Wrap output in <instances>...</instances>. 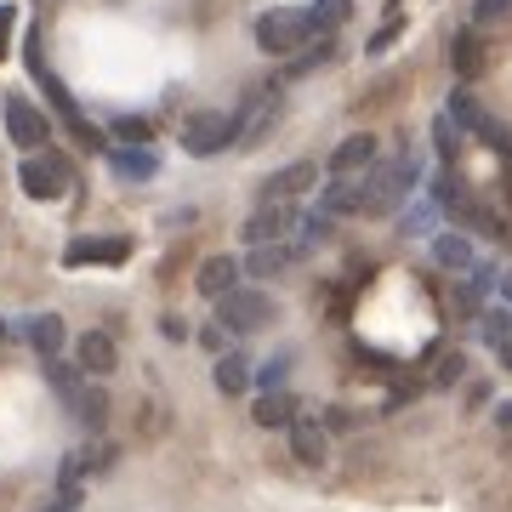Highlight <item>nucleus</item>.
Returning <instances> with one entry per match:
<instances>
[{
    "instance_id": "nucleus-1",
    "label": "nucleus",
    "mask_w": 512,
    "mask_h": 512,
    "mask_svg": "<svg viewBox=\"0 0 512 512\" xmlns=\"http://www.w3.org/2000/svg\"><path fill=\"white\" fill-rule=\"evenodd\" d=\"M416 183H421V160L416 154H399V160H387V165H370L365 171V217L399 211Z\"/></svg>"
},
{
    "instance_id": "nucleus-2",
    "label": "nucleus",
    "mask_w": 512,
    "mask_h": 512,
    "mask_svg": "<svg viewBox=\"0 0 512 512\" xmlns=\"http://www.w3.org/2000/svg\"><path fill=\"white\" fill-rule=\"evenodd\" d=\"M313 35H319V29H313L308 6H274V12H262V18H256V46H262L268 57L302 52Z\"/></svg>"
},
{
    "instance_id": "nucleus-3",
    "label": "nucleus",
    "mask_w": 512,
    "mask_h": 512,
    "mask_svg": "<svg viewBox=\"0 0 512 512\" xmlns=\"http://www.w3.org/2000/svg\"><path fill=\"white\" fill-rule=\"evenodd\" d=\"M274 296H262L256 285H239V291H228L217 302V325L222 330H234V336H256V330H268L274 325Z\"/></svg>"
},
{
    "instance_id": "nucleus-4",
    "label": "nucleus",
    "mask_w": 512,
    "mask_h": 512,
    "mask_svg": "<svg viewBox=\"0 0 512 512\" xmlns=\"http://www.w3.org/2000/svg\"><path fill=\"white\" fill-rule=\"evenodd\" d=\"M239 143V120L222 109H200L183 120V154H194V160H211V154H222V148Z\"/></svg>"
},
{
    "instance_id": "nucleus-5",
    "label": "nucleus",
    "mask_w": 512,
    "mask_h": 512,
    "mask_svg": "<svg viewBox=\"0 0 512 512\" xmlns=\"http://www.w3.org/2000/svg\"><path fill=\"white\" fill-rule=\"evenodd\" d=\"M29 74H35V86L46 92V103H52V114H57V120H63V126H69L74 137H80V143H92V148H97L92 120L80 114V103H74V92H69V86H63V80H57V74L46 69V57H40V46H29Z\"/></svg>"
},
{
    "instance_id": "nucleus-6",
    "label": "nucleus",
    "mask_w": 512,
    "mask_h": 512,
    "mask_svg": "<svg viewBox=\"0 0 512 512\" xmlns=\"http://www.w3.org/2000/svg\"><path fill=\"white\" fill-rule=\"evenodd\" d=\"M74 183L69 160L57 154V148H46V154H29V160L18 165V188L29 194V200H63Z\"/></svg>"
},
{
    "instance_id": "nucleus-7",
    "label": "nucleus",
    "mask_w": 512,
    "mask_h": 512,
    "mask_svg": "<svg viewBox=\"0 0 512 512\" xmlns=\"http://www.w3.org/2000/svg\"><path fill=\"white\" fill-rule=\"evenodd\" d=\"M0 114H6V137H12L18 148H29V154H40V148H46V137H52V120H46V114H40L23 92H6V97H0Z\"/></svg>"
},
{
    "instance_id": "nucleus-8",
    "label": "nucleus",
    "mask_w": 512,
    "mask_h": 512,
    "mask_svg": "<svg viewBox=\"0 0 512 512\" xmlns=\"http://www.w3.org/2000/svg\"><path fill=\"white\" fill-rule=\"evenodd\" d=\"M131 256L126 234H80L63 245V268H120Z\"/></svg>"
},
{
    "instance_id": "nucleus-9",
    "label": "nucleus",
    "mask_w": 512,
    "mask_h": 512,
    "mask_svg": "<svg viewBox=\"0 0 512 512\" xmlns=\"http://www.w3.org/2000/svg\"><path fill=\"white\" fill-rule=\"evenodd\" d=\"M313 183H319V165H313V160H291V165H279L274 177H262L256 205H296Z\"/></svg>"
},
{
    "instance_id": "nucleus-10",
    "label": "nucleus",
    "mask_w": 512,
    "mask_h": 512,
    "mask_svg": "<svg viewBox=\"0 0 512 512\" xmlns=\"http://www.w3.org/2000/svg\"><path fill=\"white\" fill-rule=\"evenodd\" d=\"M296 228V205H256L251 217H245V228H239V239L245 245H279V239H291Z\"/></svg>"
},
{
    "instance_id": "nucleus-11",
    "label": "nucleus",
    "mask_w": 512,
    "mask_h": 512,
    "mask_svg": "<svg viewBox=\"0 0 512 512\" xmlns=\"http://www.w3.org/2000/svg\"><path fill=\"white\" fill-rule=\"evenodd\" d=\"M239 279H245V262H239V256H228V251H217V256H205V262H200L194 291H200L205 302H222L228 291H239Z\"/></svg>"
},
{
    "instance_id": "nucleus-12",
    "label": "nucleus",
    "mask_w": 512,
    "mask_h": 512,
    "mask_svg": "<svg viewBox=\"0 0 512 512\" xmlns=\"http://www.w3.org/2000/svg\"><path fill=\"white\" fill-rule=\"evenodd\" d=\"M376 137L370 131H353V137H342V143L330 148V160H325V171L330 177H365L370 165H376Z\"/></svg>"
},
{
    "instance_id": "nucleus-13",
    "label": "nucleus",
    "mask_w": 512,
    "mask_h": 512,
    "mask_svg": "<svg viewBox=\"0 0 512 512\" xmlns=\"http://www.w3.org/2000/svg\"><path fill=\"white\" fill-rule=\"evenodd\" d=\"M74 365H80V376H86V382H92V376H114L120 348H114L109 330H80V342H74Z\"/></svg>"
},
{
    "instance_id": "nucleus-14",
    "label": "nucleus",
    "mask_w": 512,
    "mask_h": 512,
    "mask_svg": "<svg viewBox=\"0 0 512 512\" xmlns=\"http://www.w3.org/2000/svg\"><path fill=\"white\" fill-rule=\"evenodd\" d=\"M18 336L40 353V365H46V359H63V348H69V325H63L57 313H29L18 325Z\"/></svg>"
},
{
    "instance_id": "nucleus-15",
    "label": "nucleus",
    "mask_w": 512,
    "mask_h": 512,
    "mask_svg": "<svg viewBox=\"0 0 512 512\" xmlns=\"http://www.w3.org/2000/svg\"><path fill=\"white\" fill-rule=\"evenodd\" d=\"M444 114H450V120H456L461 131H473V137H484V143H495L501 154H512V137H507L501 126H495V120H490L484 109H478V103H473L467 92H450V109H444Z\"/></svg>"
},
{
    "instance_id": "nucleus-16",
    "label": "nucleus",
    "mask_w": 512,
    "mask_h": 512,
    "mask_svg": "<svg viewBox=\"0 0 512 512\" xmlns=\"http://www.w3.org/2000/svg\"><path fill=\"white\" fill-rule=\"evenodd\" d=\"M313 211H325L330 222L336 217H365V177H330L319 188V205Z\"/></svg>"
},
{
    "instance_id": "nucleus-17",
    "label": "nucleus",
    "mask_w": 512,
    "mask_h": 512,
    "mask_svg": "<svg viewBox=\"0 0 512 512\" xmlns=\"http://www.w3.org/2000/svg\"><path fill=\"white\" fill-rule=\"evenodd\" d=\"M285 439H291V456L302 461V467H325L330 461V433H325V421L319 416H296Z\"/></svg>"
},
{
    "instance_id": "nucleus-18",
    "label": "nucleus",
    "mask_w": 512,
    "mask_h": 512,
    "mask_svg": "<svg viewBox=\"0 0 512 512\" xmlns=\"http://www.w3.org/2000/svg\"><path fill=\"white\" fill-rule=\"evenodd\" d=\"M296 416H302V399L296 393H256L251 399V421L268 427V433H291Z\"/></svg>"
},
{
    "instance_id": "nucleus-19",
    "label": "nucleus",
    "mask_w": 512,
    "mask_h": 512,
    "mask_svg": "<svg viewBox=\"0 0 512 512\" xmlns=\"http://www.w3.org/2000/svg\"><path fill=\"white\" fill-rule=\"evenodd\" d=\"M234 120H239V143H245V148L262 143V137H268V126L279 120V97H274V92H256L251 103L234 114Z\"/></svg>"
},
{
    "instance_id": "nucleus-20",
    "label": "nucleus",
    "mask_w": 512,
    "mask_h": 512,
    "mask_svg": "<svg viewBox=\"0 0 512 512\" xmlns=\"http://www.w3.org/2000/svg\"><path fill=\"white\" fill-rule=\"evenodd\" d=\"M433 262L450 268V274H473L478 251H473V239L461 234V228H444V234H433Z\"/></svg>"
},
{
    "instance_id": "nucleus-21",
    "label": "nucleus",
    "mask_w": 512,
    "mask_h": 512,
    "mask_svg": "<svg viewBox=\"0 0 512 512\" xmlns=\"http://www.w3.org/2000/svg\"><path fill=\"white\" fill-rule=\"evenodd\" d=\"M109 165L114 171H120V177H126V183H154V177H160V154H154V148H109Z\"/></svg>"
},
{
    "instance_id": "nucleus-22",
    "label": "nucleus",
    "mask_w": 512,
    "mask_h": 512,
    "mask_svg": "<svg viewBox=\"0 0 512 512\" xmlns=\"http://www.w3.org/2000/svg\"><path fill=\"white\" fill-rule=\"evenodd\" d=\"M251 359H245V353L239 348H228L217 359V365H211V382H217V393H228V399H239V393H251Z\"/></svg>"
},
{
    "instance_id": "nucleus-23",
    "label": "nucleus",
    "mask_w": 512,
    "mask_h": 512,
    "mask_svg": "<svg viewBox=\"0 0 512 512\" xmlns=\"http://www.w3.org/2000/svg\"><path fill=\"white\" fill-rule=\"evenodd\" d=\"M291 262H302V256L291 251V239H279V245H256V251L245 256V274L251 279H279Z\"/></svg>"
},
{
    "instance_id": "nucleus-24",
    "label": "nucleus",
    "mask_w": 512,
    "mask_h": 512,
    "mask_svg": "<svg viewBox=\"0 0 512 512\" xmlns=\"http://www.w3.org/2000/svg\"><path fill=\"white\" fill-rule=\"evenodd\" d=\"M450 69H456L461 80L484 74V40H478V29H461V35L450 40Z\"/></svg>"
},
{
    "instance_id": "nucleus-25",
    "label": "nucleus",
    "mask_w": 512,
    "mask_h": 512,
    "mask_svg": "<svg viewBox=\"0 0 512 512\" xmlns=\"http://www.w3.org/2000/svg\"><path fill=\"white\" fill-rule=\"evenodd\" d=\"M74 416H80V427H86V433H103V427H109V393H103V387H80V399L69 404Z\"/></svg>"
},
{
    "instance_id": "nucleus-26",
    "label": "nucleus",
    "mask_w": 512,
    "mask_h": 512,
    "mask_svg": "<svg viewBox=\"0 0 512 512\" xmlns=\"http://www.w3.org/2000/svg\"><path fill=\"white\" fill-rule=\"evenodd\" d=\"M46 382H52V393L63 404H74L80 387H86V376H80V365H69V359H46Z\"/></svg>"
},
{
    "instance_id": "nucleus-27",
    "label": "nucleus",
    "mask_w": 512,
    "mask_h": 512,
    "mask_svg": "<svg viewBox=\"0 0 512 512\" xmlns=\"http://www.w3.org/2000/svg\"><path fill=\"white\" fill-rule=\"evenodd\" d=\"M285 370H291V353H274L251 370V387L256 393H285Z\"/></svg>"
},
{
    "instance_id": "nucleus-28",
    "label": "nucleus",
    "mask_w": 512,
    "mask_h": 512,
    "mask_svg": "<svg viewBox=\"0 0 512 512\" xmlns=\"http://www.w3.org/2000/svg\"><path fill=\"white\" fill-rule=\"evenodd\" d=\"M507 336H512V308H484L478 313V342H484V348H501Z\"/></svg>"
},
{
    "instance_id": "nucleus-29",
    "label": "nucleus",
    "mask_w": 512,
    "mask_h": 512,
    "mask_svg": "<svg viewBox=\"0 0 512 512\" xmlns=\"http://www.w3.org/2000/svg\"><path fill=\"white\" fill-rule=\"evenodd\" d=\"M461 376H467V353H461V348H450V353L439 359V365H433L427 387H439V393H450V387H461Z\"/></svg>"
},
{
    "instance_id": "nucleus-30",
    "label": "nucleus",
    "mask_w": 512,
    "mask_h": 512,
    "mask_svg": "<svg viewBox=\"0 0 512 512\" xmlns=\"http://www.w3.org/2000/svg\"><path fill=\"white\" fill-rule=\"evenodd\" d=\"M308 18H313V29H325L330 35V29H342V23L353 18V0H313Z\"/></svg>"
},
{
    "instance_id": "nucleus-31",
    "label": "nucleus",
    "mask_w": 512,
    "mask_h": 512,
    "mask_svg": "<svg viewBox=\"0 0 512 512\" xmlns=\"http://www.w3.org/2000/svg\"><path fill=\"white\" fill-rule=\"evenodd\" d=\"M80 461H86V473H92V478H109L114 461H120V444L97 439V444H86V450H80Z\"/></svg>"
},
{
    "instance_id": "nucleus-32",
    "label": "nucleus",
    "mask_w": 512,
    "mask_h": 512,
    "mask_svg": "<svg viewBox=\"0 0 512 512\" xmlns=\"http://www.w3.org/2000/svg\"><path fill=\"white\" fill-rule=\"evenodd\" d=\"M433 148H439L444 165H456V154H461V126L450 120V114H439V120H433Z\"/></svg>"
},
{
    "instance_id": "nucleus-33",
    "label": "nucleus",
    "mask_w": 512,
    "mask_h": 512,
    "mask_svg": "<svg viewBox=\"0 0 512 512\" xmlns=\"http://www.w3.org/2000/svg\"><path fill=\"white\" fill-rule=\"evenodd\" d=\"M114 137H120L126 148H148L154 126H148V120H137V114H120V120H114Z\"/></svg>"
},
{
    "instance_id": "nucleus-34",
    "label": "nucleus",
    "mask_w": 512,
    "mask_h": 512,
    "mask_svg": "<svg viewBox=\"0 0 512 512\" xmlns=\"http://www.w3.org/2000/svg\"><path fill=\"white\" fill-rule=\"evenodd\" d=\"M473 23L490 29V23H512V0H473Z\"/></svg>"
},
{
    "instance_id": "nucleus-35",
    "label": "nucleus",
    "mask_w": 512,
    "mask_h": 512,
    "mask_svg": "<svg viewBox=\"0 0 512 512\" xmlns=\"http://www.w3.org/2000/svg\"><path fill=\"white\" fill-rule=\"evenodd\" d=\"M194 342H200V348L211 353V359H222V353H228V330H222L217 319H211V325H200V330H194Z\"/></svg>"
},
{
    "instance_id": "nucleus-36",
    "label": "nucleus",
    "mask_w": 512,
    "mask_h": 512,
    "mask_svg": "<svg viewBox=\"0 0 512 512\" xmlns=\"http://www.w3.org/2000/svg\"><path fill=\"white\" fill-rule=\"evenodd\" d=\"M319 63H330V40H319V46H308V52L291 63V80H302V74H313Z\"/></svg>"
},
{
    "instance_id": "nucleus-37",
    "label": "nucleus",
    "mask_w": 512,
    "mask_h": 512,
    "mask_svg": "<svg viewBox=\"0 0 512 512\" xmlns=\"http://www.w3.org/2000/svg\"><path fill=\"white\" fill-rule=\"evenodd\" d=\"M80 478H86V461H80V450H69V456L57 461V484L63 490H80Z\"/></svg>"
},
{
    "instance_id": "nucleus-38",
    "label": "nucleus",
    "mask_w": 512,
    "mask_h": 512,
    "mask_svg": "<svg viewBox=\"0 0 512 512\" xmlns=\"http://www.w3.org/2000/svg\"><path fill=\"white\" fill-rule=\"evenodd\" d=\"M160 336L171 342V348H183L188 336H194V325H188V319H177V313H160Z\"/></svg>"
},
{
    "instance_id": "nucleus-39",
    "label": "nucleus",
    "mask_w": 512,
    "mask_h": 512,
    "mask_svg": "<svg viewBox=\"0 0 512 512\" xmlns=\"http://www.w3.org/2000/svg\"><path fill=\"white\" fill-rule=\"evenodd\" d=\"M353 427H359L353 410H342V404H330V410H325V433H353Z\"/></svg>"
},
{
    "instance_id": "nucleus-40",
    "label": "nucleus",
    "mask_w": 512,
    "mask_h": 512,
    "mask_svg": "<svg viewBox=\"0 0 512 512\" xmlns=\"http://www.w3.org/2000/svg\"><path fill=\"white\" fill-rule=\"evenodd\" d=\"M12 29H18V6L0 0V63H6V46H12Z\"/></svg>"
},
{
    "instance_id": "nucleus-41",
    "label": "nucleus",
    "mask_w": 512,
    "mask_h": 512,
    "mask_svg": "<svg viewBox=\"0 0 512 512\" xmlns=\"http://www.w3.org/2000/svg\"><path fill=\"white\" fill-rule=\"evenodd\" d=\"M393 40H399V18H387L382 29H376V35H370V52H387V46H393Z\"/></svg>"
},
{
    "instance_id": "nucleus-42",
    "label": "nucleus",
    "mask_w": 512,
    "mask_h": 512,
    "mask_svg": "<svg viewBox=\"0 0 512 512\" xmlns=\"http://www.w3.org/2000/svg\"><path fill=\"white\" fill-rule=\"evenodd\" d=\"M490 421L501 427V433H512V399H501V404H495V410H490Z\"/></svg>"
},
{
    "instance_id": "nucleus-43",
    "label": "nucleus",
    "mask_w": 512,
    "mask_h": 512,
    "mask_svg": "<svg viewBox=\"0 0 512 512\" xmlns=\"http://www.w3.org/2000/svg\"><path fill=\"white\" fill-rule=\"evenodd\" d=\"M495 365H501V370H512V336L501 342V348H495Z\"/></svg>"
},
{
    "instance_id": "nucleus-44",
    "label": "nucleus",
    "mask_w": 512,
    "mask_h": 512,
    "mask_svg": "<svg viewBox=\"0 0 512 512\" xmlns=\"http://www.w3.org/2000/svg\"><path fill=\"white\" fill-rule=\"evenodd\" d=\"M6 336H12V325H6V319H0V342H6Z\"/></svg>"
}]
</instances>
